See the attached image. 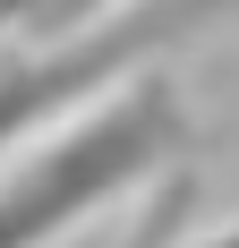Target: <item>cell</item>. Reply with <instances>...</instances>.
<instances>
[{"label":"cell","mask_w":239,"mask_h":248,"mask_svg":"<svg viewBox=\"0 0 239 248\" xmlns=\"http://www.w3.org/2000/svg\"><path fill=\"white\" fill-rule=\"evenodd\" d=\"M179 146H188V111L171 94V77L163 69H128V86L111 103L60 120L43 146H26L0 171V248L69 240L86 214H103L145 171H163V154H179Z\"/></svg>","instance_id":"cell-1"},{"label":"cell","mask_w":239,"mask_h":248,"mask_svg":"<svg viewBox=\"0 0 239 248\" xmlns=\"http://www.w3.org/2000/svg\"><path fill=\"white\" fill-rule=\"evenodd\" d=\"M239 0H120L103 9L94 34H77L60 51H26V60H0V154L26 146L34 128H60L86 94H103L111 77L145 69L163 43H188L214 17H231Z\"/></svg>","instance_id":"cell-2"},{"label":"cell","mask_w":239,"mask_h":248,"mask_svg":"<svg viewBox=\"0 0 239 248\" xmlns=\"http://www.w3.org/2000/svg\"><path fill=\"white\" fill-rule=\"evenodd\" d=\"M103 9H120V0H34V26H43V34H77V26H94Z\"/></svg>","instance_id":"cell-3"},{"label":"cell","mask_w":239,"mask_h":248,"mask_svg":"<svg viewBox=\"0 0 239 248\" xmlns=\"http://www.w3.org/2000/svg\"><path fill=\"white\" fill-rule=\"evenodd\" d=\"M196 248H239V223H222V231H205Z\"/></svg>","instance_id":"cell-4"}]
</instances>
